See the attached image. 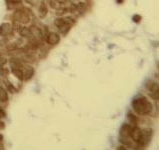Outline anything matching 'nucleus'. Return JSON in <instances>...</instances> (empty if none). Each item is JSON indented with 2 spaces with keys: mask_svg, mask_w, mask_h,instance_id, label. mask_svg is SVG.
I'll return each instance as SVG.
<instances>
[{
  "mask_svg": "<svg viewBox=\"0 0 159 150\" xmlns=\"http://www.w3.org/2000/svg\"><path fill=\"white\" fill-rule=\"evenodd\" d=\"M116 149H117V150H119V149H123V150H124V149H126V148H125L124 146H119V147H117Z\"/></svg>",
  "mask_w": 159,
  "mask_h": 150,
  "instance_id": "bb28decb",
  "label": "nucleus"
},
{
  "mask_svg": "<svg viewBox=\"0 0 159 150\" xmlns=\"http://www.w3.org/2000/svg\"><path fill=\"white\" fill-rule=\"evenodd\" d=\"M6 3H12V4H20L22 0H5Z\"/></svg>",
  "mask_w": 159,
  "mask_h": 150,
  "instance_id": "4be33fe9",
  "label": "nucleus"
},
{
  "mask_svg": "<svg viewBox=\"0 0 159 150\" xmlns=\"http://www.w3.org/2000/svg\"><path fill=\"white\" fill-rule=\"evenodd\" d=\"M6 85H7V88H8V90H9V91H10L11 93H15V92L17 91V89H16L15 87H13V86H12L10 83L8 84V82H6Z\"/></svg>",
  "mask_w": 159,
  "mask_h": 150,
  "instance_id": "412c9836",
  "label": "nucleus"
},
{
  "mask_svg": "<svg viewBox=\"0 0 159 150\" xmlns=\"http://www.w3.org/2000/svg\"><path fill=\"white\" fill-rule=\"evenodd\" d=\"M149 96H150L153 100H157L159 99V91H154V92H149Z\"/></svg>",
  "mask_w": 159,
  "mask_h": 150,
  "instance_id": "a211bd4d",
  "label": "nucleus"
},
{
  "mask_svg": "<svg viewBox=\"0 0 159 150\" xmlns=\"http://www.w3.org/2000/svg\"><path fill=\"white\" fill-rule=\"evenodd\" d=\"M5 128V123L3 121H1V118H0V130Z\"/></svg>",
  "mask_w": 159,
  "mask_h": 150,
  "instance_id": "393cba45",
  "label": "nucleus"
},
{
  "mask_svg": "<svg viewBox=\"0 0 159 150\" xmlns=\"http://www.w3.org/2000/svg\"><path fill=\"white\" fill-rule=\"evenodd\" d=\"M132 108L139 115H147L149 113H151L153 110V106L151 102L145 97L134 99L132 101Z\"/></svg>",
  "mask_w": 159,
  "mask_h": 150,
  "instance_id": "f257e3e1",
  "label": "nucleus"
},
{
  "mask_svg": "<svg viewBox=\"0 0 159 150\" xmlns=\"http://www.w3.org/2000/svg\"><path fill=\"white\" fill-rule=\"evenodd\" d=\"M6 62H7V60L5 58H3V57H0V68L1 67H3L4 65L6 64Z\"/></svg>",
  "mask_w": 159,
  "mask_h": 150,
  "instance_id": "5701e85b",
  "label": "nucleus"
},
{
  "mask_svg": "<svg viewBox=\"0 0 159 150\" xmlns=\"http://www.w3.org/2000/svg\"><path fill=\"white\" fill-rule=\"evenodd\" d=\"M141 19H142V17L140 16L139 14H135V15L132 17V20H133L134 23H139V22L141 21Z\"/></svg>",
  "mask_w": 159,
  "mask_h": 150,
  "instance_id": "6ab92c4d",
  "label": "nucleus"
},
{
  "mask_svg": "<svg viewBox=\"0 0 159 150\" xmlns=\"http://www.w3.org/2000/svg\"><path fill=\"white\" fill-rule=\"evenodd\" d=\"M2 140H3V135H2V134H0V142H1Z\"/></svg>",
  "mask_w": 159,
  "mask_h": 150,
  "instance_id": "c756f323",
  "label": "nucleus"
},
{
  "mask_svg": "<svg viewBox=\"0 0 159 150\" xmlns=\"http://www.w3.org/2000/svg\"><path fill=\"white\" fill-rule=\"evenodd\" d=\"M153 136V130L151 128H145L144 130H141V136L138 140V145L140 147H145L146 145L150 142V140Z\"/></svg>",
  "mask_w": 159,
  "mask_h": 150,
  "instance_id": "7ed1b4c3",
  "label": "nucleus"
},
{
  "mask_svg": "<svg viewBox=\"0 0 159 150\" xmlns=\"http://www.w3.org/2000/svg\"><path fill=\"white\" fill-rule=\"evenodd\" d=\"M140 136H141V130H140L137 126L132 127V129H131V133H130L131 139L135 142H138V140L140 139Z\"/></svg>",
  "mask_w": 159,
  "mask_h": 150,
  "instance_id": "1a4fd4ad",
  "label": "nucleus"
},
{
  "mask_svg": "<svg viewBox=\"0 0 159 150\" xmlns=\"http://www.w3.org/2000/svg\"><path fill=\"white\" fill-rule=\"evenodd\" d=\"M47 13H48V7L46 5V3L44 1H41L40 2V6H39V16L41 18H44L47 15Z\"/></svg>",
  "mask_w": 159,
  "mask_h": 150,
  "instance_id": "f8f14e48",
  "label": "nucleus"
},
{
  "mask_svg": "<svg viewBox=\"0 0 159 150\" xmlns=\"http://www.w3.org/2000/svg\"><path fill=\"white\" fill-rule=\"evenodd\" d=\"M146 88L149 92H154V91H159V86L156 82H154L153 80H148L146 82Z\"/></svg>",
  "mask_w": 159,
  "mask_h": 150,
  "instance_id": "9b49d317",
  "label": "nucleus"
},
{
  "mask_svg": "<svg viewBox=\"0 0 159 150\" xmlns=\"http://www.w3.org/2000/svg\"><path fill=\"white\" fill-rule=\"evenodd\" d=\"M49 4H50V7L53 9H57V8L60 7V3H59L57 0H50Z\"/></svg>",
  "mask_w": 159,
  "mask_h": 150,
  "instance_id": "f3484780",
  "label": "nucleus"
},
{
  "mask_svg": "<svg viewBox=\"0 0 159 150\" xmlns=\"http://www.w3.org/2000/svg\"><path fill=\"white\" fill-rule=\"evenodd\" d=\"M45 41H46V43L48 45H51V46H53V45H56V44L59 43V41H60V36H59V34H57L55 32H49V33L46 34Z\"/></svg>",
  "mask_w": 159,
  "mask_h": 150,
  "instance_id": "39448f33",
  "label": "nucleus"
},
{
  "mask_svg": "<svg viewBox=\"0 0 159 150\" xmlns=\"http://www.w3.org/2000/svg\"><path fill=\"white\" fill-rule=\"evenodd\" d=\"M29 29H30V32H31V37H33V38H35V39H37L38 41L41 42L42 40H43V38H44L41 29H40L39 27L35 26V25H32Z\"/></svg>",
  "mask_w": 159,
  "mask_h": 150,
  "instance_id": "0eeeda50",
  "label": "nucleus"
},
{
  "mask_svg": "<svg viewBox=\"0 0 159 150\" xmlns=\"http://www.w3.org/2000/svg\"><path fill=\"white\" fill-rule=\"evenodd\" d=\"M127 118H128V120H129V123L136 126V124H137V117H136L134 114L129 112L128 114H127Z\"/></svg>",
  "mask_w": 159,
  "mask_h": 150,
  "instance_id": "2eb2a0df",
  "label": "nucleus"
},
{
  "mask_svg": "<svg viewBox=\"0 0 159 150\" xmlns=\"http://www.w3.org/2000/svg\"><path fill=\"white\" fill-rule=\"evenodd\" d=\"M13 32V27L11 23H8V22H4L1 25H0V35L1 36H8L12 34Z\"/></svg>",
  "mask_w": 159,
  "mask_h": 150,
  "instance_id": "423d86ee",
  "label": "nucleus"
},
{
  "mask_svg": "<svg viewBox=\"0 0 159 150\" xmlns=\"http://www.w3.org/2000/svg\"><path fill=\"white\" fill-rule=\"evenodd\" d=\"M29 10H27L26 8H20L16 9V11L14 12V20L17 22H19L20 24H28L30 22V13L28 12Z\"/></svg>",
  "mask_w": 159,
  "mask_h": 150,
  "instance_id": "f03ea898",
  "label": "nucleus"
},
{
  "mask_svg": "<svg viewBox=\"0 0 159 150\" xmlns=\"http://www.w3.org/2000/svg\"><path fill=\"white\" fill-rule=\"evenodd\" d=\"M3 43H4V40H1V39H0V47L2 46V45H3Z\"/></svg>",
  "mask_w": 159,
  "mask_h": 150,
  "instance_id": "cd10ccee",
  "label": "nucleus"
},
{
  "mask_svg": "<svg viewBox=\"0 0 159 150\" xmlns=\"http://www.w3.org/2000/svg\"><path fill=\"white\" fill-rule=\"evenodd\" d=\"M123 1H124V0H117V3H118V4H121Z\"/></svg>",
  "mask_w": 159,
  "mask_h": 150,
  "instance_id": "c85d7f7f",
  "label": "nucleus"
},
{
  "mask_svg": "<svg viewBox=\"0 0 159 150\" xmlns=\"http://www.w3.org/2000/svg\"><path fill=\"white\" fill-rule=\"evenodd\" d=\"M5 116H6L5 111H4L3 109L0 107V118H3V117H5Z\"/></svg>",
  "mask_w": 159,
  "mask_h": 150,
  "instance_id": "b1692460",
  "label": "nucleus"
},
{
  "mask_svg": "<svg viewBox=\"0 0 159 150\" xmlns=\"http://www.w3.org/2000/svg\"><path fill=\"white\" fill-rule=\"evenodd\" d=\"M7 100H8L7 91L4 88L0 87V101H1V102H6Z\"/></svg>",
  "mask_w": 159,
  "mask_h": 150,
  "instance_id": "4468645a",
  "label": "nucleus"
},
{
  "mask_svg": "<svg viewBox=\"0 0 159 150\" xmlns=\"http://www.w3.org/2000/svg\"><path fill=\"white\" fill-rule=\"evenodd\" d=\"M71 27H72V25H71V24L67 23V22H65V21H64V23H62L60 26H58L57 28H58L59 33H61L62 35H66V34H68V32H69V31H70Z\"/></svg>",
  "mask_w": 159,
  "mask_h": 150,
  "instance_id": "9d476101",
  "label": "nucleus"
},
{
  "mask_svg": "<svg viewBox=\"0 0 159 150\" xmlns=\"http://www.w3.org/2000/svg\"><path fill=\"white\" fill-rule=\"evenodd\" d=\"M19 33L22 37H25V38H30L31 37V32H30V29L28 27H22V28L19 29Z\"/></svg>",
  "mask_w": 159,
  "mask_h": 150,
  "instance_id": "ddd939ff",
  "label": "nucleus"
},
{
  "mask_svg": "<svg viewBox=\"0 0 159 150\" xmlns=\"http://www.w3.org/2000/svg\"><path fill=\"white\" fill-rule=\"evenodd\" d=\"M131 129H132V126L130 124H123L120 128V138H129L130 137V133H131Z\"/></svg>",
  "mask_w": 159,
  "mask_h": 150,
  "instance_id": "6e6552de",
  "label": "nucleus"
},
{
  "mask_svg": "<svg viewBox=\"0 0 159 150\" xmlns=\"http://www.w3.org/2000/svg\"><path fill=\"white\" fill-rule=\"evenodd\" d=\"M62 23H64V19H63V18H58V19H56L55 21H54V25H55L56 27L60 26Z\"/></svg>",
  "mask_w": 159,
  "mask_h": 150,
  "instance_id": "aec40b11",
  "label": "nucleus"
},
{
  "mask_svg": "<svg viewBox=\"0 0 159 150\" xmlns=\"http://www.w3.org/2000/svg\"><path fill=\"white\" fill-rule=\"evenodd\" d=\"M21 70H22V81H28L34 75V68L29 65L22 64Z\"/></svg>",
  "mask_w": 159,
  "mask_h": 150,
  "instance_id": "20e7f679",
  "label": "nucleus"
},
{
  "mask_svg": "<svg viewBox=\"0 0 159 150\" xmlns=\"http://www.w3.org/2000/svg\"><path fill=\"white\" fill-rule=\"evenodd\" d=\"M57 1L61 4V3H64V2H66V0H57Z\"/></svg>",
  "mask_w": 159,
  "mask_h": 150,
  "instance_id": "a878e982",
  "label": "nucleus"
},
{
  "mask_svg": "<svg viewBox=\"0 0 159 150\" xmlns=\"http://www.w3.org/2000/svg\"><path fill=\"white\" fill-rule=\"evenodd\" d=\"M66 12H68V10H67V8H66V7H59V8L56 9V15H58V16L64 15Z\"/></svg>",
  "mask_w": 159,
  "mask_h": 150,
  "instance_id": "dca6fc26",
  "label": "nucleus"
}]
</instances>
